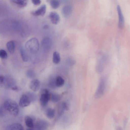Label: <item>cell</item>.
I'll return each mask as SVG.
<instances>
[{"label":"cell","instance_id":"6da1fadb","mask_svg":"<svg viewBox=\"0 0 130 130\" xmlns=\"http://www.w3.org/2000/svg\"><path fill=\"white\" fill-rule=\"evenodd\" d=\"M3 107L12 115L16 116L18 114L19 109L17 103L10 99L6 100L4 102Z\"/></svg>","mask_w":130,"mask_h":130},{"label":"cell","instance_id":"7a4b0ae2","mask_svg":"<svg viewBox=\"0 0 130 130\" xmlns=\"http://www.w3.org/2000/svg\"><path fill=\"white\" fill-rule=\"evenodd\" d=\"M25 47L27 50L30 53L34 54L38 51L39 44L38 39L33 38L28 40L25 44Z\"/></svg>","mask_w":130,"mask_h":130},{"label":"cell","instance_id":"3957f363","mask_svg":"<svg viewBox=\"0 0 130 130\" xmlns=\"http://www.w3.org/2000/svg\"><path fill=\"white\" fill-rule=\"evenodd\" d=\"M51 94L49 91L47 89H45L42 90L41 93L40 101L41 106H45L51 99Z\"/></svg>","mask_w":130,"mask_h":130},{"label":"cell","instance_id":"277c9868","mask_svg":"<svg viewBox=\"0 0 130 130\" xmlns=\"http://www.w3.org/2000/svg\"><path fill=\"white\" fill-rule=\"evenodd\" d=\"M105 87V80L102 78L100 80L95 94V97L97 98L101 97L103 94Z\"/></svg>","mask_w":130,"mask_h":130},{"label":"cell","instance_id":"5b68a950","mask_svg":"<svg viewBox=\"0 0 130 130\" xmlns=\"http://www.w3.org/2000/svg\"><path fill=\"white\" fill-rule=\"evenodd\" d=\"M52 44L51 39L47 37H44L41 42V47L43 51L45 52H47L51 47Z\"/></svg>","mask_w":130,"mask_h":130},{"label":"cell","instance_id":"8992f818","mask_svg":"<svg viewBox=\"0 0 130 130\" xmlns=\"http://www.w3.org/2000/svg\"><path fill=\"white\" fill-rule=\"evenodd\" d=\"M117 9L119 18L118 26L119 29H122L124 26V18L120 7L119 5H118Z\"/></svg>","mask_w":130,"mask_h":130},{"label":"cell","instance_id":"52a82bcc","mask_svg":"<svg viewBox=\"0 0 130 130\" xmlns=\"http://www.w3.org/2000/svg\"><path fill=\"white\" fill-rule=\"evenodd\" d=\"M72 11V7L71 5H66L62 8L61 13L63 16L65 18L69 17L71 14Z\"/></svg>","mask_w":130,"mask_h":130},{"label":"cell","instance_id":"ba28073f","mask_svg":"<svg viewBox=\"0 0 130 130\" xmlns=\"http://www.w3.org/2000/svg\"><path fill=\"white\" fill-rule=\"evenodd\" d=\"M31 101L26 94H23L19 101V105L22 107H25L29 105Z\"/></svg>","mask_w":130,"mask_h":130},{"label":"cell","instance_id":"9c48e42d","mask_svg":"<svg viewBox=\"0 0 130 130\" xmlns=\"http://www.w3.org/2000/svg\"><path fill=\"white\" fill-rule=\"evenodd\" d=\"M48 123L46 121L40 120H38L35 124L36 128L38 130H45L48 126Z\"/></svg>","mask_w":130,"mask_h":130},{"label":"cell","instance_id":"30bf717a","mask_svg":"<svg viewBox=\"0 0 130 130\" xmlns=\"http://www.w3.org/2000/svg\"><path fill=\"white\" fill-rule=\"evenodd\" d=\"M46 5H43L37 10L32 12L31 14L35 16H43L46 13Z\"/></svg>","mask_w":130,"mask_h":130},{"label":"cell","instance_id":"8fae6325","mask_svg":"<svg viewBox=\"0 0 130 130\" xmlns=\"http://www.w3.org/2000/svg\"><path fill=\"white\" fill-rule=\"evenodd\" d=\"M49 18L51 22L55 25L57 24L60 21V17L59 14L56 12H51L49 15Z\"/></svg>","mask_w":130,"mask_h":130},{"label":"cell","instance_id":"7c38bea8","mask_svg":"<svg viewBox=\"0 0 130 130\" xmlns=\"http://www.w3.org/2000/svg\"><path fill=\"white\" fill-rule=\"evenodd\" d=\"M11 3L14 5L19 8H23L26 6L28 0H10Z\"/></svg>","mask_w":130,"mask_h":130},{"label":"cell","instance_id":"4fadbf2b","mask_svg":"<svg viewBox=\"0 0 130 130\" xmlns=\"http://www.w3.org/2000/svg\"><path fill=\"white\" fill-rule=\"evenodd\" d=\"M40 86V81L38 79L32 80L30 82L29 87L30 89L34 91H37L39 89Z\"/></svg>","mask_w":130,"mask_h":130},{"label":"cell","instance_id":"5bb4252c","mask_svg":"<svg viewBox=\"0 0 130 130\" xmlns=\"http://www.w3.org/2000/svg\"><path fill=\"white\" fill-rule=\"evenodd\" d=\"M6 129L7 130H22L23 129V127L21 124L15 123L8 125L6 127Z\"/></svg>","mask_w":130,"mask_h":130},{"label":"cell","instance_id":"9a60e30c","mask_svg":"<svg viewBox=\"0 0 130 130\" xmlns=\"http://www.w3.org/2000/svg\"><path fill=\"white\" fill-rule=\"evenodd\" d=\"M6 46L9 52L11 54L13 53L15 51V45L13 41H10L6 44Z\"/></svg>","mask_w":130,"mask_h":130},{"label":"cell","instance_id":"2e32d148","mask_svg":"<svg viewBox=\"0 0 130 130\" xmlns=\"http://www.w3.org/2000/svg\"><path fill=\"white\" fill-rule=\"evenodd\" d=\"M25 121L27 126L29 128H32L34 126L33 120L29 116H26L25 118Z\"/></svg>","mask_w":130,"mask_h":130},{"label":"cell","instance_id":"e0dca14e","mask_svg":"<svg viewBox=\"0 0 130 130\" xmlns=\"http://www.w3.org/2000/svg\"><path fill=\"white\" fill-rule=\"evenodd\" d=\"M45 114L48 118L50 119H52L55 116V110L52 108H48L46 109L45 111Z\"/></svg>","mask_w":130,"mask_h":130},{"label":"cell","instance_id":"ac0fdd59","mask_svg":"<svg viewBox=\"0 0 130 130\" xmlns=\"http://www.w3.org/2000/svg\"><path fill=\"white\" fill-rule=\"evenodd\" d=\"M4 83H5L6 87L7 88H11L15 86V82L14 80L11 78H5Z\"/></svg>","mask_w":130,"mask_h":130},{"label":"cell","instance_id":"d6986e66","mask_svg":"<svg viewBox=\"0 0 130 130\" xmlns=\"http://www.w3.org/2000/svg\"><path fill=\"white\" fill-rule=\"evenodd\" d=\"M60 57L59 54L57 52H54L53 55V61L55 64L58 63L60 61Z\"/></svg>","mask_w":130,"mask_h":130},{"label":"cell","instance_id":"ffe728a7","mask_svg":"<svg viewBox=\"0 0 130 130\" xmlns=\"http://www.w3.org/2000/svg\"><path fill=\"white\" fill-rule=\"evenodd\" d=\"M55 83L56 87H60L63 85L64 81L61 77L59 76L56 78Z\"/></svg>","mask_w":130,"mask_h":130},{"label":"cell","instance_id":"44dd1931","mask_svg":"<svg viewBox=\"0 0 130 130\" xmlns=\"http://www.w3.org/2000/svg\"><path fill=\"white\" fill-rule=\"evenodd\" d=\"M20 53L23 60L24 62H27L28 60L27 54L25 49L21 48L20 49Z\"/></svg>","mask_w":130,"mask_h":130},{"label":"cell","instance_id":"7402d4cb","mask_svg":"<svg viewBox=\"0 0 130 130\" xmlns=\"http://www.w3.org/2000/svg\"><path fill=\"white\" fill-rule=\"evenodd\" d=\"M49 2L51 6L54 9L57 8L60 5V2L59 0H50Z\"/></svg>","mask_w":130,"mask_h":130},{"label":"cell","instance_id":"603a6c76","mask_svg":"<svg viewBox=\"0 0 130 130\" xmlns=\"http://www.w3.org/2000/svg\"><path fill=\"white\" fill-rule=\"evenodd\" d=\"M26 94L29 98L31 102H34L36 101L37 97V95L35 93L33 92H28Z\"/></svg>","mask_w":130,"mask_h":130},{"label":"cell","instance_id":"cb8c5ba5","mask_svg":"<svg viewBox=\"0 0 130 130\" xmlns=\"http://www.w3.org/2000/svg\"><path fill=\"white\" fill-rule=\"evenodd\" d=\"M51 99L53 102H56L60 100V96L58 94L53 93L51 95Z\"/></svg>","mask_w":130,"mask_h":130},{"label":"cell","instance_id":"d4e9b609","mask_svg":"<svg viewBox=\"0 0 130 130\" xmlns=\"http://www.w3.org/2000/svg\"><path fill=\"white\" fill-rule=\"evenodd\" d=\"M26 75L28 77L30 78H34L35 76V72L32 70H28L26 72Z\"/></svg>","mask_w":130,"mask_h":130},{"label":"cell","instance_id":"484cf974","mask_svg":"<svg viewBox=\"0 0 130 130\" xmlns=\"http://www.w3.org/2000/svg\"><path fill=\"white\" fill-rule=\"evenodd\" d=\"M0 57L4 59H6L8 57V55L7 52L5 50L1 49L0 51Z\"/></svg>","mask_w":130,"mask_h":130},{"label":"cell","instance_id":"4316f807","mask_svg":"<svg viewBox=\"0 0 130 130\" xmlns=\"http://www.w3.org/2000/svg\"><path fill=\"white\" fill-rule=\"evenodd\" d=\"M48 86L51 88H55L56 87V85L55 79L52 78L49 81L48 83Z\"/></svg>","mask_w":130,"mask_h":130},{"label":"cell","instance_id":"83f0119b","mask_svg":"<svg viewBox=\"0 0 130 130\" xmlns=\"http://www.w3.org/2000/svg\"><path fill=\"white\" fill-rule=\"evenodd\" d=\"M62 108L66 110H68L69 109V106L67 103L66 102H63L62 104Z\"/></svg>","mask_w":130,"mask_h":130},{"label":"cell","instance_id":"f1b7e54d","mask_svg":"<svg viewBox=\"0 0 130 130\" xmlns=\"http://www.w3.org/2000/svg\"><path fill=\"white\" fill-rule=\"evenodd\" d=\"M32 3L35 5H39L41 3L40 0H31Z\"/></svg>","mask_w":130,"mask_h":130},{"label":"cell","instance_id":"f546056e","mask_svg":"<svg viewBox=\"0 0 130 130\" xmlns=\"http://www.w3.org/2000/svg\"><path fill=\"white\" fill-rule=\"evenodd\" d=\"M5 77L2 75H1L0 76V80L1 84H3L4 83L5 80Z\"/></svg>","mask_w":130,"mask_h":130},{"label":"cell","instance_id":"4dcf8cb0","mask_svg":"<svg viewBox=\"0 0 130 130\" xmlns=\"http://www.w3.org/2000/svg\"><path fill=\"white\" fill-rule=\"evenodd\" d=\"M11 88L12 90L14 91H17L19 90V88L18 87L16 86L13 87Z\"/></svg>","mask_w":130,"mask_h":130},{"label":"cell","instance_id":"1f68e13d","mask_svg":"<svg viewBox=\"0 0 130 130\" xmlns=\"http://www.w3.org/2000/svg\"><path fill=\"white\" fill-rule=\"evenodd\" d=\"M3 108L2 107H1L0 108V116H3L4 115V112L3 111Z\"/></svg>","mask_w":130,"mask_h":130}]
</instances>
